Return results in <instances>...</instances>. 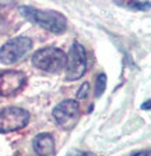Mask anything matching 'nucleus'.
I'll return each mask as SVG.
<instances>
[{"mask_svg":"<svg viewBox=\"0 0 151 156\" xmlns=\"http://www.w3.org/2000/svg\"><path fill=\"white\" fill-rule=\"evenodd\" d=\"M21 16L30 23L41 27V28L49 31L53 34H62L67 28V18L59 11L53 10H39L30 6H21L20 9Z\"/></svg>","mask_w":151,"mask_h":156,"instance_id":"1","label":"nucleus"},{"mask_svg":"<svg viewBox=\"0 0 151 156\" xmlns=\"http://www.w3.org/2000/svg\"><path fill=\"white\" fill-rule=\"evenodd\" d=\"M34 67H36L41 71L56 74L60 73L63 68H66L67 55L62 49L55 46H46V48L38 49L31 57Z\"/></svg>","mask_w":151,"mask_h":156,"instance_id":"2","label":"nucleus"},{"mask_svg":"<svg viewBox=\"0 0 151 156\" xmlns=\"http://www.w3.org/2000/svg\"><path fill=\"white\" fill-rule=\"evenodd\" d=\"M32 49V41L28 36H16L0 46V63L6 66L23 60Z\"/></svg>","mask_w":151,"mask_h":156,"instance_id":"3","label":"nucleus"},{"mask_svg":"<svg viewBox=\"0 0 151 156\" xmlns=\"http://www.w3.org/2000/svg\"><path fill=\"white\" fill-rule=\"evenodd\" d=\"M31 114L28 110L18 106H9L0 109V134L18 131L30 123Z\"/></svg>","mask_w":151,"mask_h":156,"instance_id":"4","label":"nucleus"},{"mask_svg":"<svg viewBox=\"0 0 151 156\" xmlns=\"http://www.w3.org/2000/svg\"><path fill=\"white\" fill-rule=\"evenodd\" d=\"M87 71V52L84 46L79 42H74L70 46L66 62V74L67 81H76L81 78Z\"/></svg>","mask_w":151,"mask_h":156,"instance_id":"5","label":"nucleus"},{"mask_svg":"<svg viewBox=\"0 0 151 156\" xmlns=\"http://www.w3.org/2000/svg\"><path fill=\"white\" fill-rule=\"evenodd\" d=\"M79 113H80V106L76 99H66V101L59 102L53 107L52 112L53 119L57 123V126L66 131L72 130L76 126L77 119H79Z\"/></svg>","mask_w":151,"mask_h":156,"instance_id":"6","label":"nucleus"},{"mask_svg":"<svg viewBox=\"0 0 151 156\" xmlns=\"http://www.w3.org/2000/svg\"><path fill=\"white\" fill-rule=\"evenodd\" d=\"M27 82V77L18 70H2L0 71V98L13 96L20 92Z\"/></svg>","mask_w":151,"mask_h":156,"instance_id":"7","label":"nucleus"},{"mask_svg":"<svg viewBox=\"0 0 151 156\" xmlns=\"http://www.w3.org/2000/svg\"><path fill=\"white\" fill-rule=\"evenodd\" d=\"M32 148L38 156H53L55 155V138L49 133H41L34 138Z\"/></svg>","mask_w":151,"mask_h":156,"instance_id":"8","label":"nucleus"},{"mask_svg":"<svg viewBox=\"0 0 151 156\" xmlns=\"http://www.w3.org/2000/svg\"><path fill=\"white\" fill-rule=\"evenodd\" d=\"M105 89H106V75L104 73H101L97 77V81H95V98L102 96Z\"/></svg>","mask_w":151,"mask_h":156,"instance_id":"9","label":"nucleus"},{"mask_svg":"<svg viewBox=\"0 0 151 156\" xmlns=\"http://www.w3.org/2000/svg\"><path fill=\"white\" fill-rule=\"evenodd\" d=\"M126 6L136 11H148L151 10V2H129Z\"/></svg>","mask_w":151,"mask_h":156,"instance_id":"10","label":"nucleus"},{"mask_svg":"<svg viewBox=\"0 0 151 156\" xmlns=\"http://www.w3.org/2000/svg\"><path fill=\"white\" fill-rule=\"evenodd\" d=\"M88 89H90V84L88 82H83V85L80 87L79 92H77V99H84L88 94Z\"/></svg>","mask_w":151,"mask_h":156,"instance_id":"11","label":"nucleus"},{"mask_svg":"<svg viewBox=\"0 0 151 156\" xmlns=\"http://www.w3.org/2000/svg\"><path fill=\"white\" fill-rule=\"evenodd\" d=\"M131 156H151V151H140V152L133 153Z\"/></svg>","mask_w":151,"mask_h":156,"instance_id":"12","label":"nucleus"},{"mask_svg":"<svg viewBox=\"0 0 151 156\" xmlns=\"http://www.w3.org/2000/svg\"><path fill=\"white\" fill-rule=\"evenodd\" d=\"M141 109H144V110H150V109H151V101L144 102V103L141 105Z\"/></svg>","mask_w":151,"mask_h":156,"instance_id":"13","label":"nucleus"},{"mask_svg":"<svg viewBox=\"0 0 151 156\" xmlns=\"http://www.w3.org/2000/svg\"><path fill=\"white\" fill-rule=\"evenodd\" d=\"M76 156H94V155L88 152H76Z\"/></svg>","mask_w":151,"mask_h":156,"instance_id":"14","label":"nucleus"}]
</instances>
